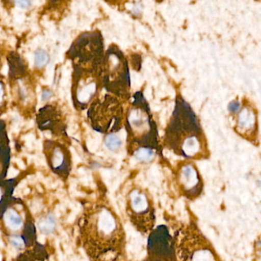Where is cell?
I'll return each instance as SVG.
<instances>
[{"instance_id": "cell-1", "label": "cell", "mask_w": 261, "mask_h": 261, "mask_svg": "<svg viewBox=\"0 0 261 261\" xmlns=\"http://www.w3.org/2000/svg\"><path fill=\"white\" fill-rule=\"evenodd\" d=\"M77 236L90 261L120 260L126 254L123 223L105 194L85 204L77 221Z\"/></svg>"}, {"instance_id": "cell-2", "label": "cell", "mask_w": 261, "mask_h": 261, "mask_svg": "<svg viewBox=\"0 0 261 261\" xmlns=\"http://www.w3.org/2000/svg\"><path fill=\"white\" fill-rule=\"evenodd\" d=\"M164 145L189 160L207 158L208 151L199 122L190 105L178 96L164 137Z\"/></svg>"}, {"instance_id": "cell-3", "label": "cell", "mask_w": 261, "mask_h": 261, "mask_svg": "<svg viewBox=\"0 0 261 261\" xmlns=\"http://www.w3.org/2000/svg\"><path fill=\"white\" fill-rule=\"evenodd\" d=\"M0 230L4 241L19 253L38 242L34 218L28 206L17 197L1 217Z\"/></svg>"}, {"instance_id": "cell-4", "label": "cell", "mask_w": 261, "mask_h": 261, "mask_svg": "<svg viewBox=\"0 0 261 261\" xmlns=\"http://www.w3.org/2000/svg\"><path fill=\"white\" fill-rule=\"evenodd\" d=\"M126 130L129 144V152L146 149L158 152V130L151 114L150 108L142 92L134 95L126 114Z\"/></svg>"}, {"instance_id": "cell-5", "label": "cell", "mask_w": 261, "mask_h": 261, "mask_svg": "<svg viewBox=\"0 0 261 261\" xmlns=\"http://www.w3.org/2000/svg\"><path fill=\"white\" fill-rule=\"evenodd\" d=\"M173 238L178 261H222L195 221L177 227Z\"/></svg>"}, {"instance_id": "cell-6", "label": "cell", "mask_w": 261, "mask_h": 261, "mask_svg": "<svg viewBox=\"0 0 261 261\" xmlns=\"http://www.w3.org/2000/svg\"><path fill=\"white\" fill-rule=\"evenodd\" d=\"M102 86L108 92L123 99L129 97L130 77L127 60L117 45L109 47L100 68Z\"/></svg>"}, {"instance_id": "cell-7", "label": "cell", "mask_w": 261, "mask_h": 261, "mask_svg": "<svg viewBox=\"0 0 261 261\" xmlns=\"http://www.w3.org/2000/svg\"><path fill=\"white\" fill-rule=\"evenodd\" d=\"M126 215L132 225L142 234H149L155 224V207L149 190L134 186L127 192L125 204Z\"/></svg>"}, {"instance_id": "cell-8", "label": "cell", "mask_w": 261, "mask_h": 261, "mask_svg": "<svg viewBox=\"0 0 261 261\" xmlns=\"http://www.w3.org/2000/svg\"><path fill=\"white\" fill-rule=\"evenodd\" d=\"M66 55L74 68L100 71L105 56L101 33L99 31L82 33L74 41Z\"/></svg>"}, {"instance_id": "cell-9", "label": "cell", "mask_w": 261, "mask_h": 261, "mask_svg": "<svg viewBox=\"0 0 261 261\" xmlns=\"http://www.w3.org/2000/svg\"><path fill=\"white\" fill-rule=\"evenodd\" d=\"M88 117L94 130L107 135L113 134L121 128L123 107L117 97L106 94L90 105Z\"/></svg>"}, {"instance_id": "cell-10", "label": "cell", "mask_w": 261, "mask_h": 261, "mask_svg": "<svg viewBox=\"0 0 261 261\" xmlns=\"http://www.w3.org/2000/svg\"><path fill=\"white\" fill-rule=\"evenodd\" d=\"M100 71L74 68L71 85L73 103L79 111L86 109L102 88Z\"/></svg>"}, {"instance_id": "cell-11", "label": "cell", "mask_w": 261, "mask_h": 261, "mask_svg": "<svg viewBox=\"0 0 261 261\" xmlns=\"http://www.w3.org/2000/svg\"><path fill=\"white\" fill-rule=\"evenodd\" d=\"M148 235L147 256L144 261H178L175 240L167 226H157Z\"/></svg>"}, {"instance_id": "cell-12", "label": "cell", "mask_w": 261, "mask_h": 261, "mask_svg": "<svg viewBox=\"0 0 261 261\" xmlns=\"http://www.w3.org/2000/svg\"><path fill=\"white\" fill-rule=\"evenodd\" d=\"M174 181L177 192L186 199L195 201L202 194L204 181L193 163L184 162L178 165L174 172Z\"/></svg>"}, {"instance_id": "cell-13", "label": "cell", "mask_w": 261, "mask_h": 261, "mask_svg": "<svg viewBox=\"0 0 261 261\" xmlns=\"http://www.w3.org/2000/svg\"><path fill=\"white\" fill-rule=\"evenodd\" d=\"M43 152L50 170L61 180L66 181L72 169V160L69 149L56 140H45Z\"/></svg>"}, {"instance_id": "cell-14", "label": "cell", "mask_w": 261, "mask_h": 261, "mask_svg": "<svg viewBox=\"0 0 261 261\" xmlns=\"http://www.w3.org/2000/svg\"><path fill=\"white\" fill-rule=\"evenodd\" d=\"M36 123L40 130L50 131L57 137H67V124L59 106L56 103H48L39 110Z\"/></svg>"}, {"instance_id": "cell-15", "label": "cell", "mask_w": 261, "mask_h": 261, "mask_svg": "<svg viewBox=\"0 0 261 261\" xmlns=\"http://www.w3.org/2000/svg\"><path fill=\"white\" fill-rule=\"evenodd\" d=\"M24 175L0 181V219L9 206L16 200L14 192Z\"/></svg>"}, {"instance_id": "cell-16", "label": "cell", "mask_w": 261, "mask_h": 261, "mask_svg": "<svg viewBox=\"0 0 261 261\" xmlns=\"http://www.w3.org/2000/svg\"><path fill=\"white\" fill-rule=\"evenodd\" d=\"M10 165V149L6 125L0 121V181L7 179Z\"/></svg>"}, {"instance_id": "cell-17", "label": "cell", "mask_w": 261, "mask_h": 261, "mask_svg": "<svg viewBox=\"0 0 261 261\" xmlns=\"http://www.w3.org/2000/svg\"><path fill=\"white\" fill-rule=\"evenodd\" d=\"M48 247L38 241L35 245L20 252L13 261H50Z\"/></svg>"}, {"instance_id": "cell-18", "label": "cell", "mask_w": 261, "mask_h": 261, "mask_svg": "<svg viewBox=\"0 0 261 261\" xmlns=\"http://www.w3.org/2000/svg\"><path fill=\"white\" fill-rule=\"evenodd\" d=\"M7 59L9 65V76L12 83L27 77L28 74L27 67L23 59L19 54L12 51Z\"/></svg>"}, {"instance_id": "cell-19", "label": "cell", "mask_w": 261, "mask_h": 261, "mask_svg": "<svg viewBox=\"0 0 261 261\" xmlns=\"http://www.w3.org/2000/svg\"><path fill=\"white\" fill-rule=\"evenodd\" d=\"M256 124V117L254 113L250 108H244L241 110L238 119V129L243 130L242 134L249 130H252Z\"/></svg>"}, {"instance_id": "cell-20", "label": "cell", "mask_w": 261, "mask_h": 261, "mask_svg": "<svg viewBox=\"0 0 261 261\" xmlns=\"http://www.w3.org/2000/svg\"><path fill=\"white\" fill-rule=\"evenodd\" d=\"M36 224L37 230L45 236L53 234L57 228L56 216L51 212L44 214Z\"/></svg>"}, {"instance_id": "cell-21", "label": "cell", "mask_w": 261, "mask_h": 261, "mask_svg": "<svg viewBox=\"0 0 261 261\" xmlns=\"http://www.w3.org/2000/svg\"><path fill=\"white\" fill-rule=\"evenodd\" d=\"M156 152L151 150V149H138L132 152V155H134L139 161L143 163H149L152 161L155 157Z\"/></svg>"}, {"instance_id": "cell-22", "label": "cell", "mask_w": 261, "mask_h": 261, "mask_svg": "<svg viewBox=\"0 0 261 261\" xmlns=\"http://www.w3.org/2000/svg\"><path fill=\"white\" fill-rule=\"evenodd\" d=\"M35 66L37 68H42L48 65L49 62V55L44 49H38L34 55Z\"/></svg>"}, {"instance_id": "cell-23", "label": "cell", "mask_w": 261, "mask_h": 261, "mask_svg": "<svg viewBox=\"0 0 261 261\" xmlns=\"http://www.w3.org/2000/svg\"><path fill=\"white\" fill-rule=\"evenodd\" d=\"M105 144L107 147L111 151H117L121 146V140L117 136L113 134H108L105 138Z\"/></svg>"}, {"instance_id": "cell-24", "label": "cell", "mask_w": 261, "mask_h": 261, "mask_svg": "<svg viewBox=\"0 0 261 261\" xmlns=\"http://www.w3.org/2000/svg\"><path fill=\"white\" fill-rule=\"evenodd\" d=\"M7 105V94L6 85L3 80L2 76L0 75V113L6 109Z\"/></svg>"}, {"instance_id": "cell-25", "label": "cell", "mask_w": 261, "mask_h": 261, "mask_svg": "<svg viewBox=\"0 0 261 261\" xmlns=\"http://www.w3.org/2000/svg\"><path fill=\"white\" fill-rule=\"evenodd\" d=\"M228 110L230 111V113L237 114V113L239 112L240 110H241V105H240L239 102L236 101V100L230 102L228 106Z\"/></svg>"}, {"instance_id": "cell-26", "label": "cell", "mask_w": 261, "mask_h": 261, "mask_svg": "<svg viewBox=\"0 0 261 261\" xmlns=\"http://www.w3.org/2000/svg\"><path fill=\"white\" fill-rule=\"evenodd\" d=\"M51 94H53V93H51L49 90H46V91H43L42 95V100H48V99H49L50 97H51Z\"/></svg>"}, {"instance_id": "cell-27", "label": "cell", "mask_w": 261, "mask_h": 261, "mask_svg": "<svg viewBox=\"0 0 261 261\" xmlns=\"http://www.w3.org/2000/svg\"><path fill=\"white\" fill-rule=\"evenodd\" d=\"M16 4H18L22 8H27L31 5L32 3L30 1H19V2H16Z\"/></svg>"}, {"instance_id": "cell-28", "label": "cell", "mask_w": 261, "mask_h": 261, "mask_svg": "<svg viewBox=\"0 0 261 261\" xmlns=\"http://www.w3.org/2000/svg\"><path fill=\"white\" fill-rule=\"evenodd\" d=\"M1 67H2V56H1V51H0V69H1Z\"/></svg>"}, {"instance_id": "cell-29", "label": "cell", "mask_w": 261, "mask_h": 261, "mask_svg": "<svg viewBox=\"0 0 261 261\" xmlns=\"http://www.w3.org/2000/svg\"><path fill=\"white\" fill-rule=\"evenodd\" d=\"M115 261H120V260H115Z\"/></svg>"}]
</instances>
